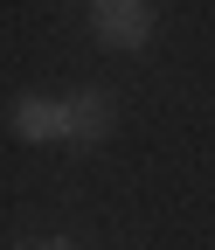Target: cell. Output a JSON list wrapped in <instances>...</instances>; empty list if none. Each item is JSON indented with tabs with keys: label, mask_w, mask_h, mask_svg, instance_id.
<instances>
[{
	"label": "cell",
	"mask_w": 215,
	"mask_h": 250,
	"mask_svg": "<svg viewBox=\"0 0 215 250\" xmlns=\"http://www.w3.org/2000/svg\"><path fill=\"white\" fill-rule=\"evenodd\" d=\"M111 125H118V104H111L104 83H83V90H70V98H63V139L98 146V139H111Z\"/></svg>",
	"instance_id": "2"
},
{
	"label": "cell",
	"mask_w": 215,
	"mask_h": 250,
	"mask_svg": "<svg viewBox=\"0 0 215 250\" xmlns=\"http://www.w3.org/2000/svg\"><path fill=\"white\" fill-rule=\"evenodd\" d=\"M35 250H77V243H63V236H56V243H35Z\"/></svg>",
	"instance_id": "4"
},
{
	"label": "cell",
	"mask_w": 215,
	"mask_h": 250,
	"mask_svg": "<svg viewBox=\"0 0 215 250\" xmlns=\"http://www.w3.org/2000/svg\"><path fill=\"white\" fill-rule=\"evenodd\" d=\"M90 28L111 49H146L153 42V0H90Z\"/></svg>",
	"instance_id": "1"
},
{
	"label": "cell",
	"mask_w": 215,
	"mask_h": 250,
	"mask_svg": "<svg viewBox=\"0 0 215 250\" xmlns=\"http://www.w3.org/2000/svg\"><path fill=\"white\" fill-rule=\"evenodd\" d=\"M14 139H63V98H14Z\"/></svg>",
	"instance_id": "3"
}]
</instances>
